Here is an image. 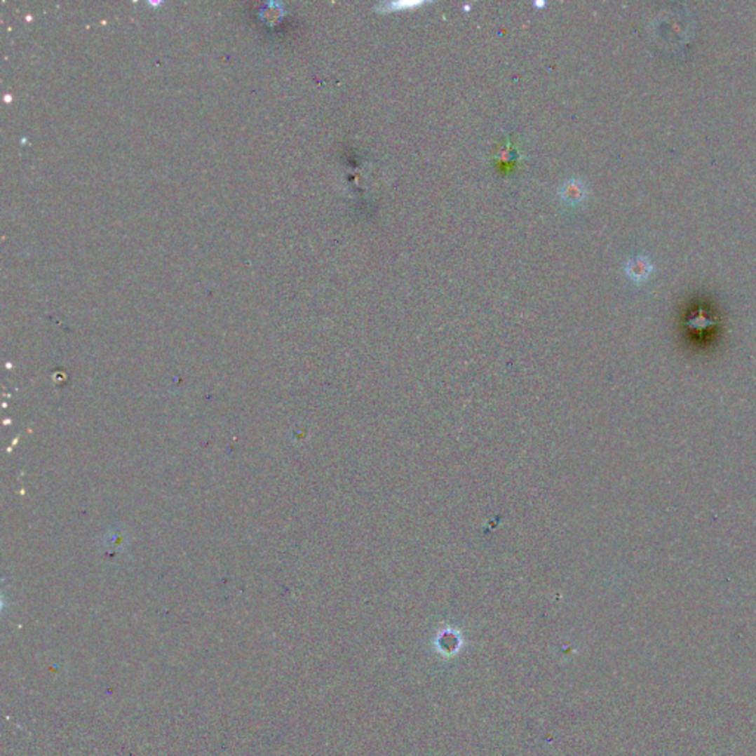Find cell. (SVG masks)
<instances>
[{"mask_svg": "<svg viewBox=\"0 0 756 756\" xmlns=\"http://www.w3.org/2000/svg\"><path fill=\"white\" fill-rule=\"evenodd\" d=\"M625 272L633 281H646L653 272V263L647 256H637L626 262Z\"/></svg>", "mask_w": 756, "mask_h": 756, "instance_id": "6da1fadb", "label": "cell"}, {"mask_svg": "<svg viewBox=\"0 0 756 756\" xmlns=\"http://www.w3.org/2000/svg\"><path fill=\"white\" fill-rule=\"evenodd\" d=\"M585 195H586L585 185L579 180H569L562 188V197L570 204L581 203L585 198Z\"/></svg>", "mask_w": 756, "mask_h": 756, "instance_id": "7a4b0ae2", "label": "cell"}]
</instances>
